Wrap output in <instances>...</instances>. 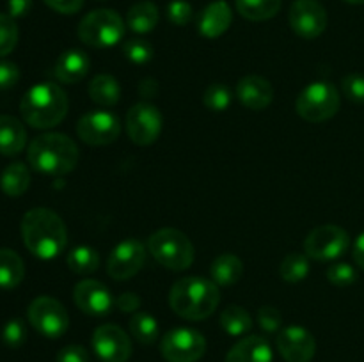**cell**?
Masks as SVG:
<instances>
[{
    "mask_svg": "<svg viewBox=\"0 0 364 362\" xmlns=\"http://www.w3.org/2000/svg\"><path fill=\"white\" fill-rule=\"evenodd\" d=\"M350 247V236L347 231L334 224L318 226L308 234L304 241V252L316 261H333L343 256Z\"/></svg>",
    "mask_w": 364,
    "mask_h": 362,
    "instance_id": "cell-8",
    "label": "cell"
},
{
    "mask_svg": "<svg viewBox=\"0 0 364 362\" xmlns=\"http://www.w3.org/2000/svg\"><path fill=\"white\" fill-rule=\"evenodd\" d=\"M77 144L64 133H43L31 142L27 158L34 170L52 176H63L77 167Z\"/></svg>",
    "mask_w": 364,
    "mask_h": 362,
    "instance_id": "cell-4",
    "label": "cell"
},
{
    "mask_svg": "<svg viewBox=\"0 0 364 362\" xmlns=\"http://www.w3.org/2000/svg\"><path fill=\"white\" fill-rule=\"evenodd\" d=\"M327 280L334 286H350L358 280V272H355L354 266H350L348 263H334L327 268L326 272Z\"/></svg>",
    "mask_w": 364,
    "mask_h": 362,
    "instance_id": "cell-36",
    "label": "cell"
},
{
    "mask_svg": "<svg viewBox=\"0 0 364 362\" xmlns=\"http://www.w3.org/2000/svg\"><path fill=\"white\" fill-rule=\"evenodd\" d=\"M68 106L70 102L63 87L52 82H43L25 92L20 103V112L25 123L32 128L48 130L66 117Z\"/></svg>",
    "mask_w": 364,
    "mask_h": 362,
    "instance_id": "cell-3",
    "label": "cell"
},
{
    "mask_svg": "<svg viewBox=\"0 0 364 362\" xmlns=\"http://www.w3.org/2000/svg\"><path fill=\"white\" fill-rule=\"evenodd\" d=\"M127 23L112 9H95L82 18L78 38L92 48H109L124 38Z\"/></svg>",
    "mask_w": 364,
    "mask_h": 362,
    "instance_id": "cell-6",
    "label": "cell"
},
{
    "mask_svg": "<svg viewBox=\"0 0 364 362\" xmlns=\"http://www.w3.org/2000/svg\"><path fill=\"white\" fill-rule=\"evenodd\" d=\"M235 6L245 20L265 21L279 13L281 0H235Z\"/></svg>",
    "mask_w": 364,
    "mask_h": 362,
    "instance_id": "cell-28",
    "label": "cell"
},
{
    "mask_svg": "<svg viewBox=\"0 0 364 362\" xmlns=\"http://www.w3.org/2000/svg\"><path fill=\"white\" fill-rule=\"evenodd\" d=\"M277 350L287 362H309L315 357L316 341L304 327H287L277 336Z\"/></svg>",
    "mask_w": 364,
    "mask_h": 362,
    "instance_id": "cell-16",
    "label": "cell"
},
{
    "mask_svg": "<svg viewBox=\"0 0 364 362\" xmlns=\"http://www.w3.org/2000/svg\"><path fill=\"white\" fill-rule=\"evenodd\" d=\"M226 362H272V348L265 337L247 336L228 351Z\"/></svg>",
    "mask_w": 364,
    "mask_h": 362,
    "instance_id": "cell-20",
    "label": "cell"
},
{
    "mask_svg": "<svg viewBox=\"0 0 364 362\" xmlns=\"http://www.w3.org/2000/svg\"><path fill=\"white\" fill-rule=\"evenodd\" d=\"M231 21H233V13L230 4L224 0H215L201 11L198 18V28L205 38L215 39L230 28Z\"/></svg>",
    "mask_w": 364,
    "mask_h": 362,
    "instance_id": "cell-19",
    "label": "cell"
},
{
    "mask_svg": "<svg viewBox=\"0 0 364 362\" xmlns=\"http://www.w3.org/2000/svg\"><path fill=\"white\" fill-rule=\"evenodd\" d=\"M139 92H141L144 98H153V96L159 92V84L153 78H144V80L139 84Z\"/></svg>",
    "mask_w": 364,
    "mask_h": 362,
    "instance_id": "cell-47",
    "label": "cell"
},
{
    "mask_svg": "<svg viewBox=\"0 0 364 362\" xmlns=\"http://www.w3.org/2000/svg\"><path fill=\"white\" fill-rule=\"evenodd\" d=\"M21 236L25 247L39 259H53L68 243V231L63 219L48 208H34L25 213Z\"/></svg>",
    "mask_w": 364,
    "mask_h": 362,
    "instance_id": "cell-1",
    "label": "cell"
},
{
    "mask_svg": "<svg viewBox=\"0 0 364 362\" xmlns=\"http://www.w3.org/2000/svg\"><path fill=\"white\" fill-rule=\"evenodd\" d=\"M148 248L153 258L166 268L180 272L194 263V245L185 233L171 227L156 231L149 236Z\"/></svg>",
    "mask_w": 364,
    "mask_h": 362,
    "instance_id": "cell-5",
    "label": "cell"
},
{
    "mask_svg": "<svg viewBox=\"0 0 364 362\" xmlns=\"http://www.w3.org/2000/svg\"><path fill=\"white\" fill-rule=\"evenodd\" d=\"M220 325L230 336L238 337L247 334L252 329V318L244 307L240 305H228L220 312Z\"/></svg>",
    "mask_w": 364,
    "mask_h": 362,
    "instance_id": "cell-29",
    "label": "cell"
},
{
    "mask_svg": "<svg viewBox=\"0 0 364 362\" xmlns=\"http://www.w3.org/2000/svg\"><path fill=\"white\" fill-rule=\"evenodd\" d=\"M144 259V245L135 238H127L110 252L109 261H107V273L116 280L130 279L142 268Z\"/></svg>",
    "mask_w": 364,
    "mask_h": 362,
    "instance_id": "cell-15",
    "label": "cell"
},
{
    "mask_svg": "<svg viewBox=\"0 0 364 362\" xmlns=\"http://www.w3.org/2000/svg\"><path fill=\"white\" fill-rule=\"evenodd\" d=\"M55 362H89V353L80 344H68L59 350Z\"/></svg>",
    "mask_w": 364,
    "mask_h": 362,
    "instance_id": "cell-41",
    "label": "cell"
},
{
    "mask_svg": "<svg viewBox=\"0 0 364 362\" xmlns=\"http://www.w3.org/2000/svg\"><path fill=\"white\" fill-rule=\"evenodd\" d=\"M159 23V7L153 2H137L128 9L127 27L135 34H148Z\"/></svg>",
    "mask_w": 364,
    "mask_h": 362,
    "instance_id": "cell-24",
    "label": "cell"
},
{
    "mask_svg": "<svg viewBox=\"0 0 364 362\" xmlns=\"http://www.w3.org/2000/svg\"><path fill=\"white\" fill-rule=\"evenodd\" d=\"M27 144V131L20 119L13 116H0V153L14 156L23 151Z\"/></svg>",
    "mask_w": 364,
    "mask_h": 362,
    "instance_id": "cell-22",
    "label": "cell"
},
{
    "mask_svg": "<svg viewBox=\"0 0 364 362\" xmlns=\"http://www.w3.org/2000/svg\"><path fill=\"white\" fill-rule=\"evenodd\" d=\"M231 99H233V94H231L230 87L224 84L208 85L203 94V103L212 112H224L226 109H230Z\"/></svg>",
    "mask_w": 364,
    "mask_h": 362,
    "instance_id": "cell-33",
    "label": "cell"
},
{
    "mask_svg": "<svg viewBox=\"0 0 364 362\" xmlns=\"http://www.w3.org/2000/svg\"><path fill=\"white\" fill-rule=\"evenodd\" d=\"M32 9V0H7V14L11 18H23L27 16L28 11Z\"/></svg>",
    "mask_w": 364,
    "mask_h": 362,
    "instance_id": "cell-45",
    "label": "cell"
},
{
    "mask_svg": "<svg viewBox=\"0 0 364 362\" xmlns=\"http://www.w3.org/2000/svg\"><path fill=\"white\" fill-rule=\"evenodd\" d=\"M210 273H212V279L217 286H233L240 280L242 273H244V263L238 256L224 252V254L217 256L215 261L212 263Z\"/></svg>",
    "mask_w": 364,
    "mask_h": 362,
    "instance_id": "cell-23",
    "label": "cell"
},
{
    "mask_svg": "<svg viewBox=\"0 0 364 362\" xmlns=\"http://www.w3.org/2000/svg\"><path fill=\"white\" fill-rule=\"evenodd\" d=\"M291 31L304 39H315L326 31L327 11L316 0H295L290 7Z\"/></svg>",
    "mask_w": 364,
    "mask_h": 362,
    "instance_id": "cell-13",
    "label": "cell"
},
{
    "mask_svg": "<svg viewBox=\"0 0 364 362\" xmlns=\"http://www.w3.org/2000/svg\"><path fill=\"white\" fill-rule=\"evenodd\" d=\"M123 53L134 64H146L153 59V46L146 39L132 38L124 41Z\"/></svg>",
    "mask_w": 364,
    "mask_h": 362,
    "instance_id": "cell-35",
    "label": "cell"
},
{
    "mask_svg": "<svg viewBox=\"0 0 364 362\" xmlns=\"http://www.w3.org/2000/svg\"><path fill=\"white\" fill-rule=\"evenodd\" d=\"M66 261L71 272L78 273V275H85V273H92L98 270L100 256L91 247H75L68 254Z\"/></svg>",
    "mask_w": 364,
    "mask_h": 362,
    "instance_id": "cell-30",
    "label": "cell"
},
{
    "mask_svg": "<svg viewBox=\"0 0 364 362\" xmlns=\"http://www.w3.org/2000/svg\"><path fill=\"white\" fill-rule=\"evenodd\" d=\"M340 92L331 82H313L309 84L295 102V110L302 119L309 123H323L331 119L340 110Z\"/></svg>",
    "mask_w": 364,
    "mask_h": 362,
    "instance_id": "cell-7",
    "label": "cell"
},
{
    "mask_svg": "<svg viewBox=\"0 0 364 362\" xmlns=\"http://www.w3.org/2000/svg\"><path fill=\"white\" fill-rule=\"evenodd\" d=\"M89 96L98 105L112 106L119 102L121 87L116 78L110 75H98L89 84Z\"/></svg>",
    "mask_w": 364,
    "mask_h": 362,
    "instance_id": "cell-27",
    "label": "cell"
},
{
    "mask_svg": "<svg viewBox=\"0 0 364 362\" xmlns=\"http://www.w3.org/2000/svg\"><path fill=\"white\" fill-rule=\"evenodd\" d=\"M258 325L262 327L265 332L274 334L283 327V316L272 305H263L258 311Z\"/></svg>",
    "mask_w": 364,
    "mask_h": 362,
    "instance_id": "cell-40",
    "label": "cell"
},
{
    "mask_svg": "<svg viewBox=\"0 0 364 362\" xmlns=\"http://www.w3.org/2000/svg\"><path fill=\"white\" fill-rule=\"evenodd\" d=\"M50 9L60 14H75L82 9L84 0H43Z\"/></svg>",
    "mask_w": 364,
    "mask_h": 362,
    "instance_id": "cell-43",
    "label": "cell"
},
{
    "mask_svg": "<svg viewBox=\"0 0 364 362\" xmlns=\"http://www.w3.org/2000/svg\"><path fill=\"white\" fill-rule=\"evenodd\" d=\"M28 322L31 325L50 339L64 336L70 327V316L66 307L52 297H38L28 305Z\"/></svg>",
    "mask_w": 364,
    "mask_h": 362,
    "instance_id": "cell-9",
    "label": "cell"
},
{
    "mask_svg": "<svg viewBox=\"0 0 364 362\" xmlns=\"http://www.w3.org/2000/svg\"><path fill=\"white\" fill-rule=\"evenodd\" d=\"M18 25L9 14L0 13V57L7 55L16 48Z\"/></svg>",
    "mask_w": 364,
    "mask_h": 362,
    "instance_id": "cell-34",
    "label": "cell"
},
{
    "mask_svg": "<svg viewBox=\"0 0 364 362\" xmlns=\"http://www.w3.org/2000/svg\"><path fill=\"white\" fill-rule=\"evenodd\" d=\"M281 277L287 283L295 284L301 283L308 277L309 273V259L306 254H301V252H290L287 258L283 259L279 268Z\"/></svg>",
    "mask_w": 364,
    "mask_h": 362,
    "instance_id": "cell-32",
    "label": "cell"
},
{
    "mask_svg": "<svg viewBox=\"0 0 364 362\" xmlns=\"http://www.w3.org/2000/svg\"><path fill=\"white\" fill-rule=\"evenodd\" d=\"M92 348L103 362H127L132 357V341L121 327L107 323L92 334Z\"/></svg>",
    "mask_w": 364,
    "mask_h": 362,
    "instance_id": "cell-14",
    "label": "cell"
},
{
    "mask_svg": "<svg viewBox=\"0 0 364 362\" xmlns=\"http://www.w3.org/2000/svg\"><path fill=\"white\" fill-rule=\"evenodd\" d=\"M220 302V291L213 280L205 277H185L171 287L169 305L178 316L191 322L205 319Z\"/></svg>",
    "mask_w": 364,
    "mask_h": 362,
    "instance_id": "cell-2",
    "label": "cell"
},
{
    "mask_svg": "<svg viewBox=\"0 0 364 362\" xmlns=\"http://www.w3.org/2000/svg\"><path fill=\"white\" fill-rule=\"evenodd\" d=\"M162 131V116L149 103H137L127 114V133L137 146H149Z\"/></svg>",
    "mask_w": 364,
    "mask_h": 362,
    "instance_id": "cell-12",
    "label": "cell"
},
{
    "mask_svg": "<svg viewBox=\"0 0 364 362\" xmlns=\"http://www.w3.org/2000/svg\"><path fill=\"white\" fill-rule=\"evenodd\" d=\"M77 133L89 146H109L121 135V123L112 112L92 110L78 119Z\"/></svg>",
    "mask_w": 364,
    "mask_h": 362,
    "instance_id": "cell-11",
    "label": "cell"
},
{
    "mask_svg": "<svg viewBox=\"0 0 364 362\" xmlns=\"http://www.w3.org/2000/svg\"><path fill=\"white\" fill-rule=\"evenodd\" d=\"M237 98L249 110H263L272 103L274 87L267 78L258 77V75H249L238 82Z\"/></svg>",
    "mask_w": 364,
    "mask_h": 362,
    "instance_id": "cell-18",
    "label": "cell"
},
{
    "mask_svg": "<svg viewBox=\"0 0 364 362\" xmlns=\"http://www.w3.org/2000/svg\"><path fill=\"white\" fill-rule=\"evenodd\" d=\"M31 185V172H28L27 165L21 162L11 163L6 169L2 170V176H0V188L6 195L9 197H20L21 194H25Z\"/></svg>",
    "mask_w": 364,
    "mask_h": 362,
    "instance_id": "cell-26",
    "label": "cell"
},
{
    "mask_svg": "<svg viewBox=\"0 0 364 362\" xmlns=\"http://www.w3.org/2000/svg\"><path fill=\"white\" fill-rule=\"evenodd\" d=\"M25 277L23 259L11 248H0V287L13 290Z\"/></svg>",
    "mask_w": 364,
    "mask_h": 362,
    "instance_id": "cell-25",
    "label": "cell"
},
{
    "mask_svg": "<svg viewBox=\"0 0 364 362\" xmlns=\"http://www.w3.org/2000/svg\"><path fill=\"white\" fill-rule=\"evenodd\" d=\"M20 80V67L9 60H0V89H11Z\"/></svg>",
    "mask_w": 364,
    "mask_h": 362,
    "instance_id": "cell-42",
    "label": "cell"
},
{
    "mask_svg": "<svg viewBox=\"0 0 364 362\" xmlns=\"http://www.w3.org/2000/svg\"><path fill=\"white\" fill-rule=\"evenodd\" d=\"M27 339V329L20 318H13L4 325L2 341L9 348H20Z\"/></svg>",
    "mask_w": 364,
    "mask_h": 362,
    "instance_id": "cell-37",
    "label": "cell"
},
{
    "mask_svg": "<svg viewBox=\"0 0 364 362\" xmlns=\"http://www.w3.org/2000/svg\"><path fill=\"white\" fill-rule=\"evenodd\" d=\"M75 304L78 305L80 311L91 316H103L109 314L116 300L112 298V293L105 284L98 283L95 279H85L75 286L73 291Z\"/></svg>",
    "mask_w": 364,
    "mask_h": 362,
    "instance_id": "cell-17",
    "label": "cell"
},
{
    "mask_svg": "<svg viewBox=\"0 0 364 362\" xmlns=\"http://www.w3.org/2000/svg\"><path fill=\"white\" fill-rule=\"evenodd\" d=\"M116 307L121 312H135L141 307V298L134 293V291H127V293H121L116 298Z\"/></svg>",
    "mask_w": 364,
    "mask_h": 362,
    "instance_id": "cell-44",
    "label": "cell"
},
{
    "mask_svg": "<svg viewBox=\"0 0 364 362\" xmlns=\"http://www.w3.org/2000/svg\"><path fill=\"white\" fill-rule=\"evenodd\" d=\"M348 4H364V0H345Z\"/></svg>",
    "mask_w": 364,
    "mask_h": 362,
    "instance_id": "cell-48",
    "label": "cell"
},
{
    "mask_svg": "<svg viewBox=\"0 0 364 362\" xmlns=\"http://www.w3.org/2000/svg\"><path fill=\"white\" fill-rule=\"evenodd\" d=\"M192 16H194V9L187 0H173L167 6V18H169L171 23L178 25V27L191 23Z\"/></svg>",
    "mask_w": 364,
    "mask_h": 362,
    "instance_id": "cell-38",
    "label": "cell"
},
{
    "mask_svg": "<svg viewBox=\"0 0 364 362\" xmlns=\"http://www.w3.org/2000/svg\"><path fill=\"white\" fill-rule=\"evenodd\" d=\"M341 89H343V94L347 96L350 102L364 103V75H347V77L341 80Z\"/></svg>",
    "mask_w": 364,
    "mask_h": 362,
    "instance_id": "cell-39",
    "label": "cell"
},
{
    "mask_svg": "<svg viewBox=\"0 0 364 362\" xmlns=\"http://www.w3.org/2000/svg\"><path fill=\"white\" fill-rule=\"evenodd\" d=\"M89 57L80 50H68L60 53L55 62V77L63 84H78L89 73Z\"/></svg>",
    "mask_w": 364,
    "mask_h": 362,
    "instance_id": "cell-21",
    "label": "cell"
},
{
    "mask_svg": "<svg viewBox=\"0 0 364 362\" xmlns=\"http://www.w3.org/2000/svg\"><path fill=\"white\" fill-rule=\"evenodd\" d=\"M130 332L139 343L153 344L159 337V322L148 312H135L130 319Z\"/></svg>",
    "mask_w": 364,
    "mask_h": 362,
    "instance_id": "cell-31",
    "label": "cell"
},
{
    "mask_svg": "<svg viewBox=\"0 0 364 362\" xmlns=\"http://www.w3.org/2000/svg\"><path fill=\"white\" fill-rule=\"evenodd\" d=\"M352 258H354L355 265L364 270V233L359 234L354 241V251H352Z\"/></svg>",
    "mask_w": 364,
    "mask_h": 362,
    "instance_id": "cell-46",
    "label": "cell"
},
{
    "mask_svg": "<svg viewBox=\"0 0 364 362\" xmlns=\"http://www.w3.org/2000/svg\"><path fill=\"white\" fill-rule=\"evenodd\" d=\"M160 351L167 362H198L206 351V339L194 329H173L162 337Z\"/></svg>",
    "mask_w": 364,
    "mask_h": 362,
    "instance_id": "cell-10",
    "label": "cell"
}]
</instances>
